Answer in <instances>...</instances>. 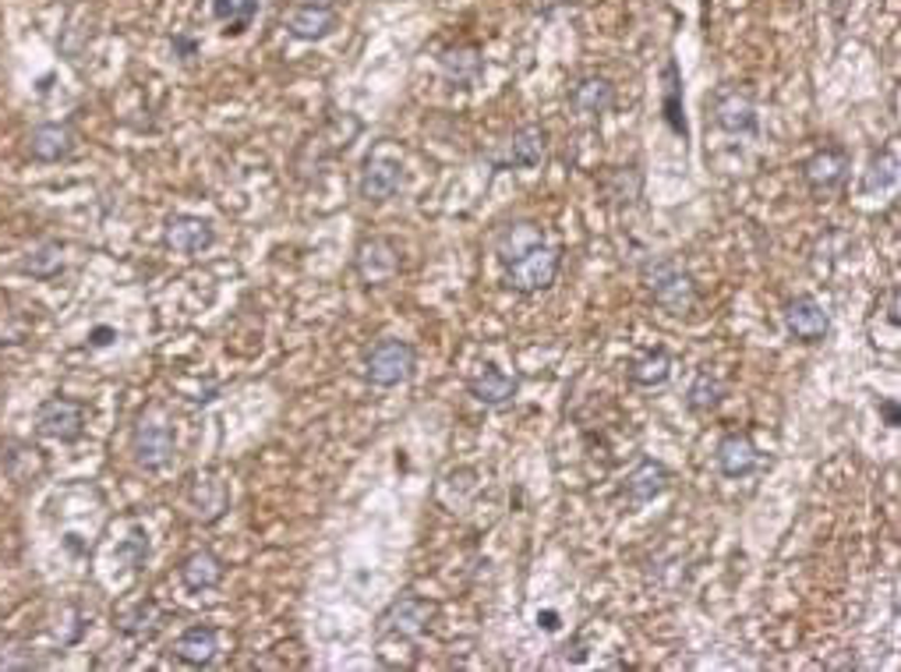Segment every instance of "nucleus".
Returning <instances> with one entry per match:
<instances>
[{"label":"nucleus","mask_w":901,"mask_h":672,"mask_svg":"<svg viewBox=\"0 0 901 672\" xmlns=\"http://www.w3.org/2000/svg\"><path fill=\"white\" fill-rule=\"evenodd\" d=\"M640 277H643V288L651 291L654 305L665 308L669 315H690L701 305V291H696V280L686 265H679L675 259L669 256H654L640 265Z\"/></svg>","instance_id":"1"},{"label":"nucleus","mask_w":901,"mask_h":672,"mask_svg":"<svg viewBox=\"0 0 901 672\" xmlns=\"http://www.w3.org/2000/svg\"><path fill=\"white\" fill-rule=\"evenodd\" d=\"M414 368H417V350L406 340H397V336H386V340H379L365 355V379L371 386H379V390H393V386L406 382L414 376Z\"/></svg>","instance_id":"2"},{"label":"nucleus","mask_w":901,"mask_h":672,"mask_svg":"<svg viewBox=\"0 0 901 672\" xmlns=\"http://www.w3.org/2000/svg\"><path fill=\"white\" fill-rule=\"evenodd\" d=\"M558 269H563V248L538 245L534 251H527L523 259L506 265V288L517 294H541L555 283Z\"/></svg>","instance_id":"3"},{"label":"nucleus","mask_w":901,"mask_h":672,"mask_svg":"<svg viewBox=\"0 0 901 672\" xmlns=\"http://www.w3.org/2000/svg\"><path fill=\"white\" fill-rule=\"evenodd\" d=\"M400 188H403V156L389 142H379L365 156L357 192H361L365 202H389Z\"/></svg>","instance_id":"4"},{"label":"nucleus","mask_w":901,"mask_h":672,"mask_svg":"<svg viewBox=\"0 0 901 672\" xmlns=\"http://www.w3.org/2000/svg\"><path fill=\"white\" fill-rule=\"evenodd\" d=\"M435 624V605L421 595H400L379 619V637H397V641H421Z\"/></svg>","instance_id":"5"},{"label":"nucleus","mask_w":901,"mask_h":672,"mask_svg":"<svg viewBox=\"0 0 901 672\" xmlns=\"http://www.w3.org/2000/svg\"><path fill=\"white\" fill-rule=\"evenodd\" d=\"M177 453L174 429L160 418H142L131 432V460L142 470H163Z\"/></svg>","instance_id":"6"},{"label":"nucleus","mask_w":901,"mask_h":672,"mask_svg":"<svg viewBox=\"0 0 901 672\" xmlns=\"http://www.w3.org/2000/svg\"><path fill=\"white\" fill-rule=\"evenodd\" d=\"M549 156V131L541 124H523L502 142L499 153H491V166L499 171H534Z\"/></svg>","instance_id":"7"},{"label":"nucleus","mask_w":901,"mask_h":672,"mask_svg":"<svg viewBox=\"0 0 901 672\" xmlns=\"http://www.w3.org/2000/svg\"><path fill=\"white\" fill-rule=\"evenodd\" d=\"M781 318H785V329H789L792 340L806 344V347L824 344L827 333H831V312L813 294L789 297L785 308H781Z\"/></svg>","instance_id":"8"},{"label":"nucleus","mask_w":901,"mask_h":672,"mask_svg":"<svg viewBox=\"0 0 901 672\" xmlns=\"http://www.w3.org/2000/svg\"><path fill=\"white\" fill-rule=\"evenodd\" d=\"M853 174V153L842 145H824L803 163V181L813 195H835Z\"/></svg>","instance_id":"9"},{"label":"nucleus","mask_w":901,"mask_h":672,"mask_svg":"<svg viewBox=\"0 0 901 672\" xmlns=\"http://www.w3.org/2000/svg\"><path fill=\"white\" fill-rule=\"evenodd\" d=\"M710 113H714V124H718L725 134H757L760 131L757 104L746 89H736V86L718 89L710 99Z\"/></svg>","instance_id":"10"},{"label":"nucleus","mask_w":901,"mask_h":672,"mask_svg":"<svg viewBox=\"0 0 901 672\" xmlns=\"http://www.w3.org/2000/svg\"><path fill=\"white\" fill-rule=\"evenodd\" d=\"M354 269L368 288H379L389 283L400 273V248L389 238H365L354 251Z\"/></svg>","instance_id":"11"},{"label":"nucleus","mask_w":901,"mask_h":672,"mask_svg":"<svg viewBox=\"0 0 901 672\" xmlns=\"http://www.w3.org/2000/svg\"><path fill=\"white\" fill-rule=\"evenodd\" d=\"M36 425L46 440H57V443H75L82 440L85 432V403L72 400V397H54L46 400L40 414H36Z\"/></svg>","instance_id":"12"},{"label":"nucleus","mask_w":901,"mask_h":672,"mask_svg":"<svg viewBox=\"0 0 901 672\" xmlns=\"http://www.w3.org/2000/svg\"><path fill=\"white\" fill-rule=\"evenodd\" d=\"M184 499H188L192 517L202 520V524H216V520L230 510V489L216 470H202V475H195Z\"/></svg>","instance_id":"13"},{"label":"nucleus","mask_w":901,"mask_h":672,"mask_svg":"<svg viewBox=\"0 0 901 672\" xmlns=\"http://www.w3.org/2000/svg\"><path fill=\"white\" fill-rule=\"evenodd\" d=\"M163 241L174 251H181V256H198V251H209L216 245V227L209 220H202V216L177 213L166 220Z\"/></svg>","instance_id":"14"},{"label":"nucleus","mask_w":901,"mask_h":672,"mask_svg":"<svg viewBox=\"0 0 901 672\" xmlns=\"http://www.w3.org/2000/svg\"><path fill=\"white\" fill-rule=\"evenodd\" d=\"M714 460H718V470L725 478L739 481V478H750L760 467V449L746 432H728L721 435L718 449H714Z\"/></svg>","instance_id":"15"},{"label":"nucleus","mask_w":901,"mask_h":672,"mask_svg":"<svg viewBox=\"0 0 901 672\" xmlns=\"http://www.w3.org/2000/svg\"><path fill=\"white\" fill-rule=\"evenodd\" d=\"M467 390H470L474 400L485 403V408H506V403L517 400L520 382H517V376L502 372L496 361H488V365H481L478 372L467 379Z\"/></svg>","instance_id":"16"},{"label":"nucleus","mask_w":901,"mask_h":672,"mask_svg":"<svg viewBox=\"0 0 901 672\" xmlns=\"http://www.w3.org/2000/svg\"><path fill=\"white\" fill-rule=\"evenodd\" d=\"M283 29L301 43H318L336 29V11L318 0L315 4H294L291 11H283Z\"/></svg>","instance_id":"17"},{"label":"nucleus","mask_w":901,"mask_h":672,"mask_svg":"<svg viewBox=\"0 0 901 672\" xmlns=\"http://www.w3.org/2000/svg\"><path fill=\"white\" fill-rule=\"evenodd\" d=\"M438 72H442V78L449 82V86L467 89V86H474V82L485 75V57H481V50L474 46V43H456V46L442 50Z\"/></svg>","instance_id":"18"},{"label":"nucleus","mask_w":901,"mask_h":672,"mask_svg":"<svg viewBox=\"0 0 901 672\" xmlns=\"http://www.w3.org/2000/svg\"><path fill=\"white\" fill-rule=\"evenodd\" d=\"M216 654H219V630L209 624H195L174 641V659L184 665H195V669L213 665Z\"/></svg>","instance_id":"19"},{"label":"nucleus","mask_w":901,"mask_h":672,"mask_svg":"<svg viewBox=\"0 0 901 672\" xmlns=\"http://www.w3.org/2000/svg\"><path fill=\"white\" fill-rule=\"evenodd\" d=\"M538 245H545V227L534 220H513L496 234V251L502 265L523 259L527 251H534Z\"/></svg>","instance_id":"20"},{"label":"nucleus","mask_w":901,"mask_h":672,"mask_svg":"<svg viewBox=\"0 0 901 672\" xmlns=\"http://www.w3.org/2000/svg\"><path fill=\"white\" fill-rule=\"evenodd\" d=\"M616 104V86L605 75H587L569 89V107L580 117H601Z\"/></svg>","instance_id":"21"},{"label":"nucleus","mask_w":901,"mask_h":672,"mask_svg":"<svg viewBox=\"0 0 901 672\" xmlns=\"http://www.w3.org/2000/svg\"><path fill=\"white\" fill-rule=\"evenodd\" d=\"M75 153V131L67 124H40L29 134V156L40 163H57Z\"/></svg>","instance_id":"22"},{"label":"nucleus","mask_w":901,"mask_h":672,"mask_svg":"<svg viewBox=\"0 0 901 672\" xmlns=\"http://www.w3.org/2000/svg\"><path fill=\"white\" fill-rule=\"evenodd\" d=\"M181 584L188 587V592H213V587L224 581V563H219L216 552L209 549H195L192 556L181 560Z\"/></svg>","instance_id":"23"},{"label":"nucleus","mask_w":901,"mask_h":672,"mask_svg":"<svg viewBox=\"0 0 901 672\" xmlns=\"http://www.w3.org/2000/svg\"><path fill=\"white\" fill-rule=\"evenodd\" d=\"M626 376L633 386H640V390H658V386H665L672 379V355L665 347H654L648 355L629 358Z\"/></svg>","instance_id":"24"},{"label":"nucleus","mask_w":901,"mask_h":672,"mask_svg":"<svg viewBox=\"0 0 901 672\" xmlns=\"http://www.w3.org/2000/svg\"><path fill=\"white\" fill-rule=\"evenodd\" d=\"M669 489V467L658 460H640V467L626 478V499L643 507V502L658 499Z\"/></svg>","instance_id":"25"},{"label":"nucleus","mask_w":901,"mask_h":672,"mask_svg":"<svg viewBox=\"0 0 901 672\" xmlns=\"http://www.w3.org/2000/svg\"><path fill=\"white\" fill-rule=\"evenodd\" d=\"M898 184V145H883L880 153L870 156V166L862 174V192L866 195H883Z\"/></svg>","instance_id":"26"},{"label":"nucleus","mask_w":901,"mask_h":672,"mask_svg":"<svg viewBox=\"0 0 901 672\" xmlns=\"http://www.w3.org/2000/svg\"><path fill=\"white\" fill-rule=\"evenodd\" d=\"M661 113H665V121L675 134H683V142L690 139V128H686V117H683V82H679V67L675 61L665 64V93H661Z\"/></svg>","instance_id":"27"},{"label":"nucleus","mask_w":901,"mask_h":672,"mask_svg":"<svg viewBox=\"0 0 901 672\" xmlns=\"http://www.w3.org/2000/svg\"><path fill=\"white\" fill-rule=\"evenodd\" d=\"M721 397H725V382L714 372H707V368H701L686 390V408L693 414H710L721 403Z\"/></svg>","instance_id":"28"},{"label":"nucleus","mask_w":901,"mask_h":672,"mask_svg":"<svg viewBox=\"0 0 901 672\" xmlns=\"http://www.w3.org/2000/svg\"><path fill=\"white\" fill-rule=\"evenodd\" d=\"M213 14L216 22L227 25L224 29L227 36H241L254 14H259V0H213Z\"/></svg>","instance_id":"29"},{"label":"nucleus","mask_w":901,"mask_h":672,"mask_svg":"<svg viewBox=\"0 0 901 672\" xmlns=\"http://www.w3.org/2000/svg\"><path fill=\"white\" fill-rule=\"evenodd\" d=\"M64 269V251H61V245H54V241H43V245H36L29 251V256L22 259V273H29V277H36V280H50V277H57Z\"/></svg>","instance_id":"30"},{"label":"nucleus","mask_w":901,"mask_h":672,"mask_svg":"<svg viewBox=\"0 0 901 672\" xmlns=\"http://www.w3.org/2000/svg\"><path fill=\"white\" fill-rule=\"evenodd\" d=\"M152 619H160V609L152 601H139V609H134V616L124 619V630L131 633H152L160 624H152Z\"/></svg>","instance_id":"31"},{"label":"nucleus","mask_w":901,"mask_h":672,"mask_svg":"<svg viewBox=\"0 0 901 672\" xmlns=\"http://www.w3.org/2000/svg\"><path fill=\"white\" fill-rule=\"evenodd\" d=\"M121 556H131V566L139 570V566L145 563V556H149V538L134 534L131 542H124V545H121Z\"/></svg>","instance_id":"32"},{"label":"nucleus","mask_w":901,"mask_h":672,"mask_svg":"<svg viewBox=\"0 0 901 672\" xmlns=\"http://www.w3.org/2000/svg\"><path fill=\"white\" fill-rule=\"evenodd\" d=\"M877 414L883 418V425H888V429H898V425H901V411H898V400H891V397H883V400L877 403Z\"/></svg>","instance_id":"33"},{"label":"nucleus","mask_w":901,"mask_h":672,"mask_svg":"<svg viewBox=\"0 0 901 672\" xmlns=\"http://www.w3.org/2000/svg\"><path fill=\"white\" fill-rule=\"evenodd\" d=\"M174 50L177 54L188 61V57H195L198 54V46H195V40H188V36H174Z\"/></svg>","instance_id":"34"},{"label":"nucleus","mask_w":901,"mask_h":672,"mask_svg":"<svg viewBox=\"0 0 901 672\" xmlns=\"http://www.w3.org/2000/svg\"><path fill=\"white\" fill-rule=\"evenodd\" d=\"M538 627H541V630H549V633H555V630H558V613H552V609H549V613H538Z\"/></svg>","instance_id":"35"},{"label":"nucleus","mask_w":901,"mask_h":672,"mask_svg":"<svg viewBox=\"0 0 901 672\" xmlns=\"http://www.w3.org/2000/svg\"><path fill=\"white\" fill-rule=\"evenodd\" d=\"M110 340H113V329H96V333H93V344H96V347H107Z\"/></svg>","instance_id":"36"}]
</instances>
